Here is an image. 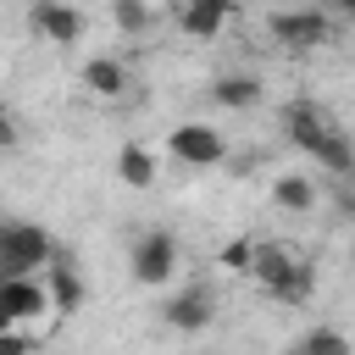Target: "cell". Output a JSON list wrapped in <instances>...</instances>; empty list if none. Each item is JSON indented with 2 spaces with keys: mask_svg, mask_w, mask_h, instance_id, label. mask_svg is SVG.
Returning <instances> with one entry per match:
<instances>
[{
  "mask_svg": "<svg viewBox=\"0 0 355 355\" xmlns=\"http://www.w3.org/2000/svg\"><path fill=\"white\" fill-rule=\"evenodd\" d=\"M344 17H349V22H355V0H349V6H344Z\"/></svg>",
  "mask_w": 355,
  "mask_h": 355,
  "instance_id": "22",
  "label": "cell"
},
{
  "mask_svg": "<svg viewBox=\"0 0 355 355\" xmlns=\"http://www.w3.org/2000/svg\"><path fill=\"white\" fill-rule=\"evenodd\" d=\"M178 239L166 233V227H150V233H139L133 239V250H128V266H133V283H144V288H161V283H172V272H178Z\"/></svg>",
  "mask_w": 355,
  "mask_h": 355,
  "instance_id": "2",
  "label": "cell"
},
{
  "mask_svg": "<svg viewBox=\"0 0 355 355\" xmlns=\"http://www.w3.org/2000/svg\"><path fill=\"white\" fill-rule=\"evenodd\" d=\"M0 144H6V150L17 144V122H11V116H0Z\"/></svg>",
  "mask_w": 355,
  "mask_h": 355,
  "instance_id": "21",
  "label": "cell"
},
{
  "mask_svg": "<svg viewBox=\"0 0 355 355\" xmlns=\"http://www.w3.org/2000/svg\"><path fill=\"white\" fill-rule=\"evenodd\" d=\"M261 89H266V83H261L255 72H216V78H211V100H216L222 111H250V105L261 100Z\"/></svg>",
  "mask_w": 355,
  "mask_h": 355,
  "instance_id": "12",
  "label": "cell"
},
{
  "mask_svg": "<svg viewBox=\"0 0 355 355\" xmlns=\"http://www.w3.org/2000/svg\"><path fill=\"white\" fill-rule=\"evenodd\" d=\"M55 261H61V250H55V239L39 222H6L0 227V266H6V277H44Z\"/></svg>",
  "mask_w": 355,
  "mask_h": 355,
  "instance_id": "1",
  "label": "cell"
},
{
  "mask_svg": "<svg viewBox=\"0 0 355 355\" xmlns=\"http://www.w3.org/2000/svg\"><path fill=\"white\" fill-rule=\"evenodd\" d=\"M211 316H216V300H211L205 283H189V288H178V294L161 305V322H166L172 333H200V327H211Z\"/></svg>",
  "mask_w": 355,
  "mask_h": 355,
  "instance_id": "7",
  "label": "cell"
},
{
  "mask_svg": "<svg viewBox=\"0 0 355 355\" xmlns=\"http://www.w3.org/2000/svg\"><path fill=\"white\" fill-rule=\"evenodd\" d=\"M166 150H172V161H183V166H222V161H227V133L211 128V122H178V128L166 133Z\"/></svg>",
  "mask_w": 355,
  "mask_h": 355,
  "instance_id": "3",
  "label": "cell"
},
{
  "mask_svg": "<svg viewBox=\"0 0 355 355\" xmlns=\"http://www.w3.org/2000/svg\"><path fill=\"white\" fill-rule=\"evenodd\" d=\"M227 17H233L227 0H189V6L178 11V28H183L189 39H216V33L227 28Z\"/></svg>",
  "mask_w": 355,
  "mask_h": 355,
  "instance_id": "10",
  "label": "cell"
},
{
  "mask_svg": "<svg viewBox=\"0 0 355 355\" xmlns=\"http://www.w3.org/2000/svg\"><path fill=\"white\" fill-rule=\"evenodd\" d=\"M0 355H28V338H22V327H0Z\"/></svg>",
  "mask_w": 355,
  "mask_h": 355,
  "instance_id": "20",
  "label": "cell"
},
{
  "mask_svg": "<svg viewBox=\"0 0 355 355\" xmlns=\"http://www.w3.org/2000/svg\"><path fill=\"white\" fill-rule=\"evenodd\" d=\"M266 28H272V39H277L283 50H316V44H327L333 17L316 11V6H294V11H272Z\"/></svg>",
  "mask_w": 355,
  "mask_h": 355,
  "instance_id": "4",
  "label": "cell"
},
{
  "mask_svg": "<svg viewBox=\"0 0 355 355\" xmlns=\"http://www.w3.org/2000/svg\"><path fill=\"white\" fill-rule=\"evenodd\" d=\"M28 22H33V33H44L50 44H78V39H83V11H78V6H61V0L33 6Z\"/></svg>",
  "mask_w": 355,
  "mask_h": 355,
  "instance_id": "9",
  "label": "cell"
},
{
  "mask_svg": "<svg viewBox=\"0 0 355 355\" xmlns=\"http://www.w3.org/2000/svg\"><path fill=\"white\" fill-rule=\"evenodd\" d=\"M322 172H333V178H355V139L344 133V128H333L327 139H322V150L311 155Z\"/></svg>",
  "mask_w": 355,
  "mask_h": 355,
  "instance_id": "15",
  "label": "cell"
},
{
  "mask_svg": "<svg viewBox=\"0 0 355 355\" xmlns=\"http://www.w3.org/2000/svg\"><path fill=\"white\" fill-rule=\"evenodd\" d=\"M78 78H83V89H89L94 100H116V94H128V67H122L116 55H89Z\"/></svg>",
  "mask_w": 355,
  "mask_h": 355,
  "instance_id": "11",
  "label": "cell"
},
{
  "mask_svg": "<svg viewBox=\"0 0 355 355\" xmlns=\"http://www.w3.org/2000/svg\"><path fill=\"white\" fill-rule=\"evenodd\" d=\"M216 266H222V272H244V277H250V266H255V239H233V244H222Z\"/></svg>",
  "mask_w": 355,
  "mask_h": 355,
  "instance_id": "18",
  "label": "cell"
},
{
  "mask_svg": "<svg viewBox=\"0 0 355 355\" xmlns=\"http://www.w3.org/2000/svg\"><path fill=\"white\" fill-rule=\"evenodd\" d=\"M44 311H55L44 277H6V283H0V327H28V322H39Z\"/></svg>",
  "mask_w": 355,
  "mask_h": 355,
  "instance_id": "5",
  "label": "cell"
},
{
  "mask_svg": "<svg viewBox=\"0 0 355 355\" xmlns=\"http://www.w3.org/2000/svg\"><path fill=\"white\" fill-rule=\"evenodd\" d=\"M111 22H116L122 33H144V28H150V6H139V0H116V6H111Z\"/></svg>",
  "mask_w": 355,
  "mask_h": 355,
  "instance_id": "19",
  "label": "cell"
},
{
  "mask_svg": "<svg viewBox=\"0 0 355 355\" xmlns=\"http://www.w3.org/2000/svg\"><path fill=\"white\" fill-rule=\"evenodd\" d=\"M44 288H50V305H55V316H72L83 300H89V288H83V277H78V266L61 255L50 272H44Z\"/></svg>",
  "mask_w": 355,
  "mask_h": 355,
  "instance_id": "13",
  "label": "cell"
},
{
  "mask_svg": "<svg viewBox=\"0 0 355 355\" xmlns=\"http://www.w3.org/2000/svg\"><path fill=\"white\" fill-rule=\"evenodd\" d=\"M294 272H300V255H294L288 244H277V239H255V266H250V277H255L272 300H283V288L294 283Z\"/></svg>",
  "mask_w": 355,
  "mask_h": 355,
  "instance_id": "6",
  "label": "cell"
},
{
  "mask_svg": "<svg viewBox=\"0 0 355 355\" xmlns=\"http://www.w3.org/2000/svg\"><path fill=\"white\" fill-rule=\"evenodd\" d=\"M294 355H355V349H349V338H344L338 327H311V333L294 344Z\"/></svg>",
  "mask_w": 355,
  "mask_h": 355,
  "instance_id": "17",
  "label": "cell"
},
{
  "mask_svg": "<svg viewBox=\"0 0 355 355\" xmlns=\"http://www.w3.org/2000/svg\"><path fill=\"white\" fill-rule=\"evenodd\" d=\"M349 261H355V244H349Z\"/></svg>",
  "mask_w": 355,
  "mask_h": 355,
  "instance_id": "23",
  "label": "cell"
},
{
  "mask_svg": "<svg viewBox=\"0 0 355 355\" xmlns=\"http://www.w3.org/2000/svg\"><path fill=\"white\" fill-rule=\"evenodd\" d=\"M116 178H122L128 189H150V183H155V155H150L144 144H122V150H116Z\"/></svg>",
  "mask_w": 355,
  "mask_h": 355,
  "instance_id": "16",
  "label": "cell"
},
{
  "mask_svg": "<svg viewBox=\"0 0 355 355\" xmlns=\"http://www.w3.org/2000/svg\"><path fill=\"white\" fill-rule=\"evenodd\" d=\"M283 133H288V144H294V150L316 155V150H322V139L333 133V122H327V111H322L316 100H288V105H283Z\"/></svg>",
  "mask_w": 355,
  "mask_h": 355,
  "instance_id": "8",
  "label": "cell"
},
{
  "mask_svg": "<svg viewBox=\"0 0 355 355\" xmlns=\"http://www.w3.org/2000/svg\"><path fill=\"white\" fill-rule=\"evenodd\" d=\"M272 200H277V211L311 216V211H316V183H311L305 172H283V178L272 183Z\"/></svg>",
  "mask_w": 355,
  "mask_h": 355,
  "instance_id": "14",
  "label": "cell"
}]
</instances>
